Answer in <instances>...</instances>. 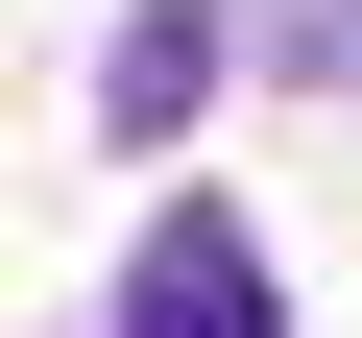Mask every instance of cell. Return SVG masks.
<instances>
[{"label": "cell", "mask_w": 362, "mask_h": 338, "mask_svg": "<svg viewBox=\"0 0 362 338\" xmlns=\"http://www.w3.org/2000/svg\"><path fill=\"white\" fill-rule=\"evenodd\" d=\"M218 73H242L218 0H145V25L97 49V121H121V145H194V97H218Z\"/></svg>", "instance_id": "7a4b0ae2"}, {"label": "cell", "mask_w": 362, "mask_h": 338, "mask_svg": "<svg viewBox=\"0 0 362 338\" xmlns=\"http://www.w3.org/2000/svg\"><path fill=\"white\" fill-rule=\"evenodd\" d=\"M121 338H290V290H266V242H242V218H145Z\"/></svg>", "instance_id": "6da1fadb"}]
</instances>
